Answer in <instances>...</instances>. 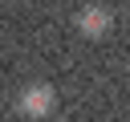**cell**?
<instances>
[{"mask_svg":"<svg viewBox=\"0 0 130 122\" xmlns=\"http://www.w3.org/2000/svg\"><path fill=\"white\" fill-rule=\"evenodd\" d=\"M53 106H57V94H53V85H41V81H32V85H24V89L16 94V110H20L24 118H49V114H53Z\"/></svg>","mask_w":130,"mask_h":122,"instance_id":"cell-1","label":"cell"},{"mask_svg":"<svg viewBox=\"0 0 130 122\" xmlns=\"http://www.w3.org/2000/svg\"><path fill=\"white\" fill-rule=\"evenodd\" d=\"M110 24H114V16H110L106 8H81V12H77V33H81V37H89V41L106 37V33H110Z\"/></svg>","mask_w":130,"mask_h":122,"instance_id":"cell-2","label":"cell"}]
</instances>
